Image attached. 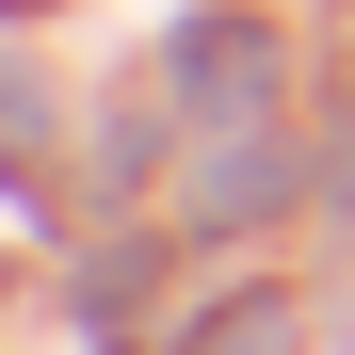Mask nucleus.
<instances>
[{
	"label": "nucleus",
	"instance_id": "nucleus-2",
	"mask_svg": "<svg viewBox=\"0 0 355 355\" xmlns=\"http://www.w3.org/2000/svg\"><path fill=\"white\" fill-rule=\"evenodd\" d=\"M194 355H291V323H275V307H226V323H210Z\"/></svg>",
	"mask_w": 355,
	"mask_h": 355
},
{
	"label": "nucleus",
	"instance_id": "nucleus-1",
	"mask_svg": "<svg viewBox=\"0 0 355 355\" xmlns=\"http://www.w3.org/2000/svg\"><path fill=\"white\" fill-rule=\"evenodd\" d=\"M178 65H194V97H259V33H226V17H210Z\"/></svg>",
	"mask_w": 355,
	"mask_h": 355
}]
</instances>
